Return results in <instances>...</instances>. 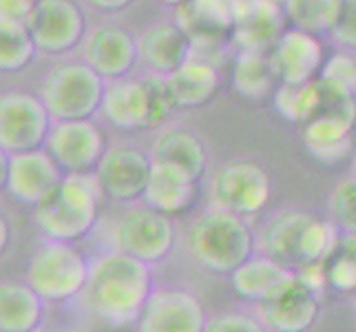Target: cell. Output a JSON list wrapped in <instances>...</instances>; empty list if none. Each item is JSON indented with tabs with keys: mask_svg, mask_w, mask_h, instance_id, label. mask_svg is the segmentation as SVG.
Instances as JSON below:
<instances>
[{
	"mask_svg": "<svg viewBox=\"0 0 356 332\" xmlns=\"http://www.w3.org/2000/svg\"><path fill=\"white\" fill-rule=\"evenodd\" d=\"M186 244L197 264L213 273L232 275L243 262L250 260L252 232L241 215L213 208L188 226Z\"/></svg>",
	"mask_w": 356,
	"mask_h": 332,
	"instance_id": "obj_4",
	"label": "cell"
},
{
	"mask_svg": "<svg viewBox=\"0 0 356 332\" xmlns=\"http://www.w3.org/2000/svg\"><path fill=\"white\" fill-rule=\"evenodd\" d=\"M318 78L327 82L330 87L339 89L341 93L356 95V58L350 54H334L332 58L325 60Z\"/></svg>",
	"mask_w": 356,
	"mask_h": 332,
	"instance_id": "obj_34",
	"label": "cell"
},
{
	"mask_svg": "<svg viewBox=\"0 0 356 332\" xmlns=\"http://www.w3.org/2000/svg\"><path fill=\"white\" fill-rule=\"evenodd\" d=\"M341 239L334 221H321L303 211H281L261 230L259 248L288 268L327 262Z\"/></svg>",
	"mask_w": 356,
	"mask_h": 332,
	"instance_id": "obj_2",
	"label": "cell"
},
{
	"mask_svg": "<svg viewBox=\"0 0 356 332\" xmlns=\"http://www.w3.org/2000/svg\"><path fill=\"white\" fill-rule=\"evenodd\" d=\"M193 42L177 22H157L138 38L140 60L153 73H173L191 58Z\"/></svg>",
	"mask_w": 356,
	"mask_h": 332,
	"instance_id": "obj_22",
	"label": "cell"
},
{
	"mask_svg": "<svg viewBox=\"0 0 356 332\" xmlns=\"http://www.w3.org/2000/svg\"><path fill=\"white\" fill-rule=\"evenodd\" d=\"M277 73L273 60L268 54H252L241 52L235 60V71H232V84L237 93L250 100H261L275 91Z\"/></svg>",
	"mask_w": 356,
	"mask_h": 332,
	"instance_id": "obj_28",
	"label": "cell"
},
{
	"mask_svg": "<svg viewBox=\"0 0 356 332\" xmlns=\"http://www.w3.org/2000/svg\"><path fill=\"white\" fill-rule=\"evenodd\" d=\"M38 54L33 35L27 22L0 18V69L14 73L27 67Z\"/></svg>",
	"mask_w": 356,
	"mask_h": 332,
	"instance_id": "obj_31",
	"label": "cell"
},
{
	"mask_svg": "<svg viewBox=\"0 0 356 332\" xmlns=\"http://www.w3.org/2000/svg\"><path fill=\"white\" fill-rule=\"evenodd\" d=\"M47 151L67 173H89L106 153L104 135L89 120H63L51 127Z\"/></svg>",
	"mask_w": 356,
	"mask_h": 332,
	"instance_id": "obj_11",
	"label": "cell"
},
{
	"mask_svg": "<svg viewBox=\"0 0 356 332\" xmlns=\"http://www.w3.org/2000/svg\"><path fill=\"white\" fill-rule=\"evenodd\" d=\"M40 0H0V18L27 22L29 14Z\"/></svg>",
	"mask_w": 356,
	"mask_h": 332,
	"instance_id": "obj_39",
	"label": "cell"
},
{
	"mask_svg": "<svg viewBox=\"0 0 356 332\" xmlns=\"http://www.w3.org/2000/svg\"><path fill=\"white\" fill-rule=\"evenodd\" d=\"M323 84L321 80H312L305 84H279L275 91V106L281 116L294 125H308L323 106Z\"/></svg>",
	"mask_w": 356,
	"mask_h": 332,
	"instance_id": "obj_29",
	"label": "cell"
},
{
	"mask_svg": "<svg viewBox=\"0 0 356 332\" xmlns=\"http://www.w3.org/2000/svg\"><path fill=\"white\" fill-rule=\"evenodd\" d=\"M102 195L104 189L93 171L67 173L60 187L35 206V224L47 237L58 242L82 239L95 224Z\"/></svg>",
	"mask_w": 356,
	"mask_h": 332,
	"instance_id": "obj_3",
	"label": "cell"
},
{
	"mask_svg": "<svg viewBox=\"0 0 356 332\" xmlns=\"http://www.w3.org/2000/svg\"><path fill=\"white\" fill-rule=\"evenodd\" d=\"M63 180V168L47 149L9 153L3 168V182L7 184L9 195L31 206L42 204Z\"/></svg>",
	"mask_w": 356,
	"mask_h": 332,
	"instance_id": "obj_9",
	"label": "cell"
},
{
	"mask_svg": "<svg viewBox=\"0 0 356 332\" xmlns=\"http://www.w3.org/2000/svg\"><path fill=\"white\" fill-rule=\"evenodd\" d=\"M327 281L339 290H356V235H341L334 253L325 262Z\"/></svg>",
	"mask_w": 356,
	"mask_h": 332,
	"instance_id": "obj_32",
	"label": "cell"
},
{
	"mask_svg": "<svg viewBox=\"0 0 356 332\" xmlns=\"http://www.w3.org/2000/svg\"><path fill=\"white\" fill-rule=\"evenodd\" d=\"M279 82L284 84H305L321 76L325 65L323 45L314 33L301 29H288L284 38L270 54Z\"/></svg>",
	"mask_w": 356,
	"mask_h": 332,
	"instance_id": "obj_16",
	"label": "cell"
},
{
	"mask_svg": "<svg viewBox=\"0 0 356 332\" xmlns=\"http://www.w3.org/2000/svg\"><path fill=\"white\" fill-rule=\"evenodd\" d=\"M38 52L49 56L67 54L84 38V14L73 0H40L27 18Z\"/></svg>",
	"mask_w": 356,
	"mask_h": 332,
	"instance_id": "obj_10",
	"label": "cell"
},
{
	"mask_svg": "<svg viewBox=\"0 0 356 332\" xmlns=\"http://www.w3.org/2000/svg\"><path fill=\"white\" fill-rule=\"evenodd\" d=\"M352 168H354V177H356V153H354V162H352Z\"/></svg>",
	"mask_w": 356,
	"mask_h": 332,
	"instance_id": "obj_43",
	"label": "cell"
},
{
	"mask_svg": "<svg viewBox=\"0 0 356 332\" xmlns=\"http://www.w3.org/2000/svg\"><path fill=\"white\" fill-rule=\"evenodd\" d=\"M286 9L277 0H254V3L241 11L235 22V42L241 52L252 54H273L277 42L288 31Z\"/></svg>",
	"mask_w": 356,
	"mask_h": 332,
	"instance_id": "obj_18",
	"label": "cell"
},
{
	"mask_svg": "<svg viewBox=\"0 0 356 332\" xmlns=\"http://www.w3.org/2000/svg\"><path fill=\"white\" fill-rule=\"evenodd\" d=\"M330 215L341 230L356 235V177L337 184L330 195Z\"/></svg>",
	"mask_w": 356,
	"mask_h": 332,
	"instance_id": "obj_33",
	"label": "cell"
},
{
	"mask_svg": "<svg viewBox=\"0 0 356 332\" xmlns=\"http://www.w3.org/2000/svg\"><path fill=\"white\" fill-rule=\"evenodd\" d=\"M104 78L87 63H65L47 73L40 97L56 122L89 120L102 106Z\"/></svg>",
	"mask_w": 356,
	"mask_h": 332,
	"instance_id": "obj_5",
	"label": "cell"
},
{
	"mask_svg": "<svg viewBox=\"0 0 356 332\" xmlns=\"http://www.w3.org/2000/svg\"><path fill=\"white\" fill-rule=\"evenodd\" d=\"M252 3H254V0H230L232 9H235V16H239L241 11H245V9H248Z\"/></svg>",
	"mask_w": 356,
	"mask_h": 332,
	"instance_id": "obj_41",
	"label": "cell"
},
{
	"mask_svg": "<svg viewBox=\"0 0 356 332\" xmlns=\"http://www.w3.org/2000/svg\"><path fill=\"white\" fill-rule=\"evenodd\" d=\"M151 159L186 171L193 180H200L208 164V155L202 140L191 131L177 127L164 129L157 135L151 149Z\"/></svg>",
	"mask_w": 356,
	"mask_h": 332,
	"instance_id": "obj_26",
	"label": "cell"
},
{
	"mask_svg": "<svg viewBox=\"0 0 356 332\" xmlns=\"http://www.w3.org/2000/svg\"><path fill=\"white\" fill-rule=\"evenodd\" d=\"M235 9L230 0H188L177 7V24L193 47H222L235 33Z\"/></svg>",
	"mask_w": 356,
	"mask_h": 332,
	"instance_id": "obj_17",
	"label": "cell"
},
{
	"mask_svg": "<svg viewBox=\"0 0 356 332\" xmlns=\"http://www.w3.org/2000/svg\"><path fill=\"white\" fill-rule=\"evenodd\" d=\"M200 299L186 290L153 292L140 315V332H204Z\"/></svg>",
	"mask_w": 356,
	"mask_h": 332,
	"instance_id": "obj_14",
	"label": "cell"
},
{
	"mask_svg": "<svg viewBox=\"0 0 356 332\" xmlns=\"http://www.w3.org/2000/svg\"><path fill=\"white\" fill-rule=\"evenodd\" d=\"M343 0H286L284 9L294 29L308 33H332L341 16Z\"/></svg>",
	"mask_w": 356,
	"mask_h": 332,
	"instance_id": "obj_30",
	"label": "cell"
},
{
	"mask_svg": "<svg viewBox=\"0 0 356 332\" xmlns=\"http://www.w3.org/2000/svg\"><path fill=\"white\" fill-rule=\"evenodd\" d=\"M177 109H197L208 104L219 89V69L200 58H188L179 69L166 76Z\"/></svg>",
	"mask_w": 356,
	"mask_h": 332,
	"instance_id": "obj_25",
	"label": "cell"
},
{
	"mask_svg": "<svg viewBox=\"0 0 356 332\" xmlns=\"http://www.w3.org/2000/svg\"><path fill=\"white\" fill-rule=\"evenodd\" d=\"M318 162L321 164H339L343 162L350 153H352V138L350 140H343V142H337V144H327V146H321V149H312L310 151Z\"/></svg>",
	"mask_w": 356,
	"mask_h": 332,
	"instance_id": "obj_38",
	"label": "cell"
},
{
	"mask_svg": "<svg viewBox=\"0 0 356 332\" xmlns=\"http://www.w3.org/2000/svg\"><path fill=\"white\" fill-rule=\"evenodd\" d=\"M151 168V155L133 146H113V149H106L95 173L100 177L104 195L118 202H131L144 195Z\"/></svg>",
	"mask_w": 356,
	"mask_h": 332,
	"instance_id": "obj_13",
	"label": "cell"
},
{
	"mask_svg": "<svg viewBox=\"0 0 356 332\" xmlns=\"http://www.w3.org/2000/svg\"><path fill=\"white\" fill-rule=\"evenodd\" d=\"M111 242L115 251L153 264L164 260L170 253L175 242V230L168 215L144 204L140 208H131L115 221Z\"/></svg>",
	"mask_w": 356,
	"mask_h": 332,
	"instance_id": "obj_7",
	"label": "cell"
},
{
	"mask_svg": "<svg viewBox=\"0 0 356 332\" xmlns=\"http://www.w3.org/2000/svg\"><path fill=\"white\" fill-rule=\"evenodd\" d=\"M204 332H266L261 322L241 315V313H226L208 319Z\"/></svg>",
	"mask_w": 356,
	"mask_h": 332,
	"instance_id": "obj_36",
	"label": "cell"
},
{
	"mask_svg": "<svg viewBox=\"0 0 356 332\" xmlns=\"http://www.w3.org/2000/svg\"><path fill=\"white\" fill-rule=\"evenodd\" d=\"M195 191H197V180H193L186 171L153 162L142 200L149 208H155V211L170 217L186 211L195 200Z\"/></svg>",
	"mask_w": 356,
	"mask_h": 332,
	"instance_id": "obj_23",
	"label": "cell"
},
{
	"mask_svg": "<svg viewBox=\"0 0 356 332\" xmlns=\"http://www.w3.org/2000/svg\"><path fill=\"white\" fill-rule=\"evenodd\" d=\"M257 315L275 332H305L318 315V292L294 277L275 299L257 303Z\"/></svg>",
	"mask_w": 356,
	"mask_h": 332,
	"instance_id": "obj_19",
	"label": "cell"
},
{
	"mask_svg": "<svg viewBox=\"0 0 356 332\" xmlns=\"http://www.w3.org/2000/svg\"><path fill=\"white\" fill-rule=\"evenodd\" d=\"M51 113L42 97L31 93H5L0 97V146L7 153L40 149L51 133Z\"/></svg>",
	"mask_w": 356,
	"mask_h": 332,
	"instance_id": "obj_8",
	"label": "cell"
},
{
	"mask_svg": "<svg viewBox=\"0 0 356 332\" xmlns=\"http://www.w3.org/2000/svg\"><path fill=\"white\" fill-rule=\"evenodd\" d=\"M144 82H146V89H149V97H151V125L155 127L173 113L177 104H175L173 93H170L168 80L164 73H153V76H149Z\"/></svg>",
	"mask_w": 356,
	"mask_h": 332,
	"instance_id": "obj_35",
	"label": "cell"
},
{
	"mask_svg": "<svg viewBox=\"0 0 356 332\" xmlns=\"http://www.w3.org/2000/svg\"><path fill=\"white\" fill-rule=\"evenodd\" d=\"M159 3H164V5H170V7H181V5H186L188 0H159Z\"/></svg>",
	"mask_w": 356,
	"mask_h": 332,
	"instance_id": "obj_42",
	"label": "cell"
},
{
	"mask_svg": "<svg viewBox=\"0 0 356 332\" xmlns=\"http://www.w3.org/2000/svg\"><path fill=\"white\" fill-rule=\"evenodd\" d=\"M84 63L104 80L127 78L133 69L138 54V40L133 35L113 24H102L87 33L82 47Z\"/></svg>",
	"mask_w": 356,
	"mask_h": 332,
	"instance_id": "obj_15",
	"label": "cell"
},
{
	"mask_svg": "<svg viewBox=\"0 0 356 332\" xmlns=\"http://www.w3.org/2000/svg\"><path fill=\"white\" fill-rule=\"evenodd\" d=\"M332 35L341 47L356 52V0H343L341 16L334 24Z\"/></svg>",
	"mask_w": 356,
	"mask_h": 332,
	"instance_id": "obj_37",
	"label": "cell"
},
{
	"mask_svg": "<svg viewBox=\"0 0 356 332\" xmlns=\"http://www.w3.org/2000/svg\"><path fill=\"white\" fill-rule=\"evenodd\" d=\"M42 319V297L29 284L5 281L0 286V330L31 332Z\"/></svg>",
	"mask_w": 356,
	"mask_h": 332,
	"instance_id": "obj_27",
	"label": "cell"
},
{
	"mask_svg": "<svg viewBox=\"0 0 356 332\" xmlns=\"http://www.w3.org/2000/svg\"><path fill=\"white\" fill-rule=\"evenodd\" d=\"M151 268L120 251L106 253L89 266L84 299L91 313L102 322L122 326L140 319L151 297Z\"/></svg>",
	"mask_w": 356,
	"mask_h": 332,
	"instance_id": "obj_1",
	"label": "cell"
},
{
	"mask_svg": "<svg viewBox=\"0 0 356 332\" xmlns=\"http://www.w3.org/2000/svg\"><path fill=\"white\" fill-rule=\"evenodd\" d=\"M321 84L325 93L323 106L308 125H303V142L308 151L350 140L356 125V95L341 93L323 80Z\"/></svg>",
	"mask_w": 356,
	"mask_h": 332,
	"instance_id": "obj_20",
	"label": "cell"
},
{
	"mask_svg": "<svg viewBox=\"0 0 356 332\" xmlns=\"http://www.w3.org/2000/svg\"><path fill=\"white\" fill-rule=\"evenodd\" d=\"M89 266L71 242H49L40 246L29 262V286L47 301L76 297L89 281Z\"/></svg>",
	"mask_w": 356,
	"mask_h": 332,
	"instance_id": "obj_6",
	"label": "cell"
},
{
	"mask_svg": "<svg viewBox=\"0 0 356 332\" xmlns=\"http://www.w3.org/2000/svg\"><path fill=\"white\" fill-rule=\"evenodd\" d=\"M87 3L102 11H120V9H127L133 0H87Z\"/></svg>",
	"mask_w": 356,
	"mask_h": 332,
	"instance_id": "obj_40",
	"label": "cell"
},
{
	"mask_svg": "<svg viewBox=\"0 0 356 332\" xmlns=\"http://www.w3.org/2000/svg\"><path fill=\"white\" fill-rule=\"evenodd\" d=\"M102 116L122 131H140L151 125V97L144 80L118 78L104 89Z\"/></svg>",
	"mask_w": 356,
	"mask_h": 332,
	"instance_id": "obj_21",
	"label": "cell"
},
{
	"mask_svg": "<svg viewBox=\"0 0 356 332\" xmlns=\"http://www.w3.org/2000/svg\"><path fill=\"white\" fill-rule=\"evenodd\" d=\"M270 177L252 162H230L217 171L213 200L217 208L235 215L259 213L270 200Z\"/></svg>",
	"mask_w": 356,
	"mask_h": 332,
	"instance_id": "obj_12",
	"label": "cell"
},
{
	"mask_svg": "<svg viewBox=\"0 0 356 332\" xmlns=\"http://www.w3.org/2000/svg\"><path fill=\"white\" fill-rule=\"evenodd\" d=\"M297 277L292 268L281 264L273 257H250L232 273V286L245 299L257 303L275 299L284 292Z\"/></svg>",
	"mask_w": 356,
	"mask_h": 332,
	"instance_id": "obj_24",
	"label": "cell"
}]
</instances>
